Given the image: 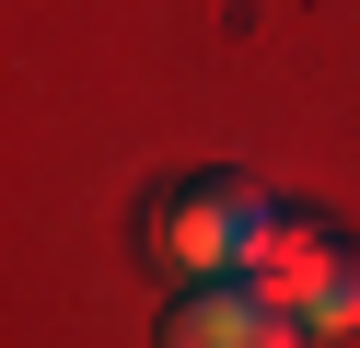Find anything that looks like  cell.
Segmentation results:
<instances>
[{
  "label": "cell",
  "instance_id": "6da1fadb",
  "mask_svg": "<svg viewBox=\"0 0 360 348\" xmlns=\"http://www.w3.org/2000/svg\"><path fill=\"white\" fill-rule=\"evenodd\" d=\"M279 232V198H267L256 174H186L163 209H151V244H163V267H186V278H244L256 267V244Z\"/></svg>",
  "mask_w": 360,
  "mask_h": 348
},
{
  "label": "cell",
  "instance_id": "7a4b0ae2",
  "mask_svg": "<svg viewBox=\"0 0 360 348\" xmlns=\"http://www.w3.org/2000/svg\"><path fill=\"white\" fill-rule=\"evenodd\" d=\"M163 348H302V314H279L256 278H186L163 302Z\"/></svg>",
  "mask_w": 360,
  "mask_h": 348
},
{
  "label": "cell",
  "instance_id": "3957f363",
  "mask_svg": "<svg viewBox=\"0 0 360 348\" xmlns=\"http://www.w3.org/2000/svg\"><path fill=\"white\" fill-rule=\"evenodd\" d=\"M337 255H349V244H337V221H314V209H279V232L256 244V267H244V278H256L279 314H314V290L337 278Z\"/></svg>",
  "mask_w": 360,
  "mask_h": 348
},
{
  "label": "cell",
  "instance_id": "277c9868",
  "mask_svg": "<svg viewBox=\"0 0 360 348\" xmlns=\"http://www.w3.org/2000/svg\"><path fill=\"white\" fill-rule=\"evenodd\" d=\"M302 325H314V337H349V325H360V244L337 255V278L314 290V314H302Z\"/></svg>",
  "mask_w": 360,
  "mask_h": 348
}]
</instances>
